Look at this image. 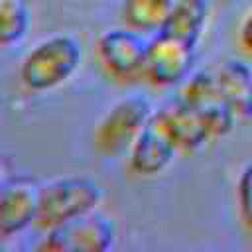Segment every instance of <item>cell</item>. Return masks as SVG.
<instances>
[{
	"label": "cell",
	"instance_id": "6da1fadb",
	"mask_svg": "<svg viewBox=\"0 0 252 252\" xmlns=\"http://www.w3.org/2000/svg\"><path fill=\"white\" fill-rule=\"evenodd\" d=\"M81 61V43L69 33H55L28 51L20 67V79L33 93H49L75 77Z\"/></svg>",
	"mask_w": 252,
	"mask_h": 252
},
{
	"label": "cell",
	"instance_id": "7a4b0ae2",
	"mask_svg": "<svg viewBox=\"0 0 252 252\" xmlns=\"http://www.w3.org/2000/svg\"><path fill=\"white\" fill-rule=\"evenodd\" d=\"M102 201V189L91 177H59L39 191V209L35 226L43 232L61 226L73 219L96 211Z\"/></svg>",
	"mask_w": 252,
	"mask_h": 252
},
{
	"label": "cell",
	"instance_id": "3957f363",
	"mask_svg": "<svg viewBox=\"0 0 252 252\" xmlns=\"http://www.w3.org/2000/svg\"><path fill=\"white\" fill-rule=\"evenodd\" d=\"M152 114L154 106L142 94H130L116 100L100 116L94 128V148L102 156H120L128 152Z\"/></svg>",
	"mask_w": 252,
	"mask_h": 252
},
{
	"label": "cell",
	"instance_id": "277c9868",
	"mask_svg": "<svg viewBox=\"0 0 252 252\" xmlns=\"http://www.w3.org/2000/svg\"><path fill=\"white\" fill-rule=\"evenodd\" d=\"M94 53L100 67L116 81L132 83L144 79L148 39L126 28H110L96 37Z\"/></svg>",
	"mask_w": 252,
	"mask_h": 252
},
{
	"label": "cell",
	"instance_id": "5b68a950",
	"mask_svg": "<svg viewBox=\"0 0 252 252\" xmlns=\"http://www.w3.org/2000/svg\"><path fill=\"white\" fill-rule=\"evenodd\" d=\"M114 244L112 222L98 215L89 213L73 219L61 226L45 232L39 250L47 252H106Z\"/></svg>",
	"mask_w": 252,
	"mask_h": 252
},
{
	"label": "cell",
	"instance_id": "8992f818",
	"mask_svg": "<svg viewBox=\"0 0 252 252\" xmlns=\"http://www.w3.org/2000/svg\"><path fill=\"white\" fill-rule=\"evenodd\" d=\"M197 49L163 33L150 35L144 79L156 89L181 85L193 73Z\"/></svg>",
	"mask_w": 252,
	"mask_h": 252
},
{
	"label": "cell",
	"instance_id": "52a82bcc",
	"mask_svg": "<svg viewBox=\"0 0 252 252\" xmlns=\"http://www.w3.org/2000/svg\"><path fill=\"white\" fill-rule=\"evenodd\" d=\"M183 100H187L205 120L209 126L213 140L215 138H224L234 130L236 116L232 108L228 106L215 71L209 69H199L189 75V79L183 83Z\"/></svg>",
	"mask_w": 252,
	"mask_h": 252
},
{
	"label": "cell",
	"instance_id": "ba28073f",
	"mask_svg": "<svg viewBox=\"0 0 252 252\" xmlns=\"http://www.w3.org/2000/svg\"><path fill=\"white\" fill-rule=\"evenodd\" d=\"M177 152V144L169 136L158 110H154L128 150V165L132 173L140 177H156L173 163Z\"/></svg>",
	"mask_w": 252,
	"mask_h": 252
},
{
	"label": "cell",
	"instance_id": "9c48e42d",
	"mask_svg": "<svg viewBox=\"0 0 252 252\" xmlns=\"http://www.w3.org/2000/svg\"><path fill=\"white\" fill-rule=\"evenodd\" d=\"M39 191L33 181L16 179L0 197V238H14L35 226L39 209Z\"/></svg>",
	"mask_w": 252,
	"mask_h": 252
},
{
	"label": "cell",
	"instance_id": "30bf717a",
	"mask_svg": "<svg viewBox=\"0 0 252 252\" xmlns=\"http://www.w3.org/2000/svg\"><path fill=\"white\" fill-rule=\"evenodd\" d=\"M158 114L161 116L169 136L177 144L179 152H195L201 150L209 140H213V134L201 114L181 96L161 108H158Z\"/></svg>",
	"mask_w": 252,
	"mask_h": 252
},
{
	"label": "cell",
	"instance_id": "8fae6325",
	"mask_svg": "<svg viewBox=\"0 0 252 252\" xmlns=\"http://www.w3.org/2000/svg\"><path fill=\"white\" fill-rule=\"evenodd\" d=\"M219 87L238 120H252V65L232 57L215 71Z\"/></svg>",
	"mask_w": 252,
	"mask_h": 252
},
{
	"label": "cell",
	"instance_id": "7c38bea8",
	"mask_svg": "<svg viewBox=\"0 0 252 252\" xmlns=\"http://www.w3.org/2000/svg\"><path fill=\"white\" fill-rule=\"evenodd\" d=\"M209 24V2L207 0H175L163 28L158 33L169 35L193 49L203 39Z\"/></svg>",
	"mask_w": 252,
	"mask_h": 252
},
{
	"label": "cell",
	"instance_id": "4fadbf2b",
	"mask_svg": "<svg viewBox=\"0 0 252 252\" xmlns=\"http://www.w3.org/2000/svg\"><path fill=\"white\" fill-rule=\"evenodd\" d=\"M173 4L175 0H124L122 20L130 30L146 37L156 35L163 28Z\"/></svg>",
	"mask_w": 252,
	"mask_h": 252
},
{
	"label": "cell",
	"instance_id": "5bb4252c",
	"mask_svg": "<svg viewBox=\"0 0 252 252\" xmlns=\"http://www.w3.org/2000/svg\"><path fill=\"white\" fill-rule=\"evenodd\" d=\"M32 26L28 0H0V47L20 43Z\"/></svg>",
	"mask_w": 252,
	"mask_h": 252
},
{
	"label": "cell",
	"instance_id": "9a60e30c",
	"mask_svg": "<svg viewBox=\"0 0 252 252\" xmlns=\"http://www.w3.org/2000/svg\"><path fill=\"white\" fill-rule=\"evenodd\" d=\"M236 199L244 224L252 230V161L242 169L236 183Z\"/></svg>",
	"mask_w": 252,
	"mask_h": 252
},
{
	"label": "cell",
	"instance_id": "2e32d148",
	"mask_svg": "<svg viewBox=\"0 0 252 252\" xmlns=\"http://www.w3.org/2000/svg\"><path fill=\"white\" fill-rule=\"evenodd\" d=\"M238 43L242 45V49L246 53H252V8L248 10V14L244 16V20L240 22V28H238Z\"/></svg>",
	"mask_w": 252,
	"mask_h": 252
},
{
	"label": "cell",
	"instance_id": "e0dca14e",
	"mask_svg": "<svg viewBox=\"0 0 252 252\" xmlns=\"http://www.w3.org/2000/svg\"><path fill=\"white\" fill-rule=\"evenodd\" d=\"M10 185V177H8V169L4 167V163L0 161V197L4 195V191L8 189Z\"/></svg>",
	"mask_w": 252,
	"mask_h": 252
}]
</instances>
